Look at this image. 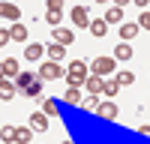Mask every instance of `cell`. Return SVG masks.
I'll list each match as a JSON object with an SVG mask.
<instances>
[{"instance_id":"ba28073f","label":"cell","mask_w":150,"mask_h":144,"mask_svg":"<svg viewBox=\"0 0 150 144\" xmlns=\"http://www.w3.org/2000/svg\"><path fill=\"white\" fill-rule=\"evenodd\" d=\"M0 18H9V21H18L21 18V9L15 3H0Z\"/></svg>"},{"instance_id":"ac0fdd59","label":"cell","mask_w":150,"mask_h":144,"mask_svg":"<svg viewBox=\"0 0 150 144\" xmlns=\"http://www.w3.org/2000/svg\"><path fill=\"white\" fill-rule=\"evenodd\" d=\"M102 21H105V24H117V21H123V9H120V6H111V9L105 12Z\"/></svg>"},{"instance_id":"e0dca14e","label":"cell","mask_w":150,"mask_h":144,"mask_svg":"<svg viewBox=\"0 0 150 144\" xmlns=\"http://www.w3.org/2000/svg\"><path fill=\"white\" fill-rule=\"evenodd\" d=\"M30 135H33V129L18 126V129H15V141H12V144H30Z\"/></svg>"},{"instance_id":"83f0119b","label":"cell","mask_w":150,"mask_h":144,"mask_svg":"<svg viewBox=\"0 0 150 144\" xmlns=\"http://www.w3.org/2000/svg\"><path fill=\"white\" fill-rule=\"evenodd\" d=\"M48 24H54V27H57V24H60V9H48Z\"/></svg>"},{"instance_id":"7c38bea8","label":"cell","mask_w":150,"mask_h":144,"mask_svg":"<svg viewBox=\"0 0 150 144\" xmlns=\"http://www.w3.org/2000/svg\"><path fill=\"white\" fill-rule=\"evenodd\" d=\"M18 72H21L18 60H15V57H6V60H3V75H6V78H15Z\"/></svg>"},{"instance_id":"5bb4252c","label":"cell","mask_w":150,"mask_h":144,"mask_svg":"<svg viewBox=\"0 0 150 144\" xmlns=\"http://www.w3.org/2000/svg\"><path fill=\"white\" fill-rule=\"evenodd\" d=\"M132 57V48H129V42H117V48H114V57L111 60H129Z\"/></svg>"},{"instance_id":"8fae6325","label":"cell","mask_w":150,"mask_h":144,"mask_svg":"<svg viewBox=\"0 0 150 144\" xmlns=\"http://www.w3.org/2000/svg\"><path fill=\"white\" fill-rule=\"evenodd\" d=\"M87 30H90V33L96 36V39H102V36H105V30H108V24H105L102 18H93L90 24H87Z\"/></svg>"},{"instance_id":"603a6c76","label":"cell","mask_w":150,"mask_h":144,"mask_svg":"<svg viewBox=\"0 0 150 144\" xmlns=\"http://www.w3.org/2000/svg\"><path fill=\"white\" fill-rule=\"evenodd\" d=\"M81 99H84V96H81L78 87H69V90H66V102H69V105H78Z\"/></svg>"},{"instance_id":"3957f363","label":"cell","mask_w":150,"mask_h":144,"mask_svg":"<svg viewBox=\"0 0 150 144\" xmlns=\"http://www.w3.org/2000/svg\"><path fill=\"white\" fill-rule=\"evenodd\" d=\"M90 72L96 78H102V75H108V72H114V60H111V57H96L90 63ZM90 72H87V75H90Z\"/></svg>"},{"instance_id":"d4e9b609","label":"cell","mask_w":150,"mask_h":144,"mask_svg":"<svg viewBox=\"0 0 150 144\" xmlns=\"http://www.w3.org/2000/svg\"><path fill=\"white\" fill-rule=\"evenodd\" d=\"M117 93H120V87L114 81H102V96H117Z\"/></svg>"},{"instance_id":"277c9868","label":"cell","mask_w":150,"mask_h":144,"mask_svg":"<svg viewBox=\"0 0 150 144\" xmlns=\"http://www.w3.org/2000/svg\"><path fill=\"white\" fill-rule=\"evenodd\" d=\"M96 114H99V117H105V120H117L120 111H117V105H114V102H99V105H96Z\"/></svg>"},{"instance_id":"4316f807","label":"cell","mask_w":150,"mask_h":144,"mask_svg":"<svg viewBox=\"0 0 150 144\" xmlns=\"http://www.w3.org/2000/svg\"><path fill=\"white\" fill-rule=\"evenodd\" d=\"M96 105H99V99H93V96H90V99H81V102H78V108H84V111H96Z\"/></svg>"},{"instance_id":"d6a6232c","label":"cell","mask_w":150,"mask_h":144,"mask_svg":"<svg viewBox=\"0 0 150 144\" xmlns=\"http://www.w3.org/2000/svg\"><path fill=\"white\" fill-rule=\"evenodd\" d=\"M3 144H6V141H3Z\"/></svg>"},{"instance_id":"30bf717a","label":"cell","mask_w":150,"mask_h":144,"mask_svg":"<svg viewBox=\"0 0 150 144\" xmlns=\"http://www.w3.org/2000/svg\"><path fill=\"white\" fill-rule=\"evenodd\" d=\"M30 129H33V132H45V129H48V117H45L42 111H36V114L30 117Z\"/></svg>"},{"instance_id":"44dd1931","label":"cell","mask_w":150,"mask_h":144,"mask_svg":"<svg viewBox=\"0 0 150 144\" xmlns=\"http://www.w3.org/2000/svg\"><path fill=\"white\" fill-rule=\"evenodd\" d=\"M12 96H15V84H9L3 78V81H0V99H12Z\"/></svg>"},{"instance_id":"d6986e66","label":"cell","mask_w":150,"mask_h":144,"mask_svg":"<svg viewBox=\"0 0 150 144\" xmlns=\"http://www.w3.org/2000/svg\"><path fill=\"white\" fill-rule=\"evenodd\" d=\"M138 33H141V30L135 27V24H123V27H120V39H123V42H129V39H135Z\"/></svg>"},{"instance_id":"5b68a950","label":"cell","mask_w":150,"mask_h":144,"mask_svg":"<svg viewBox=\"0 0 150 144\" xmlns=\"http://www.w3.org/2000/svg\"><path fill=\"white\" fill-rule=\"evenodd\" d=\"M72 39H75V36H72V30L69 27H54V45H72Z\"/></svg>"},{"instance_id":"f546056e","label":"cell","mask_w":150,"mask_h":144,"mask_svg":"<svg viewBox=\"0 0 150 144\" xmlns=\"http://www.w3.org/2000/svg\"><path fill=\"white\" fill-rule=\"evenodd\" d=\"M6 42H9V30H0V48H3Z\"/></svg>"},{"instance_id":"7a4b0ae2","label":"cell","mask_w":150,"mask_h":144,"mask_svg":"<svg viewBox=\"0 0 150 144\" xmlns=\"http://www.w3.org/2000/svg\"><path fill=\"white\" fill-rule=\"evenodd\" d=\"M66 75V69H60V63H45L39 66V81H57V78H63Z\"/></svg>"},{"instance_id":"1f68e13d","label":"cell","mask_w":150,"mask_h":144,"mask_svg":"<svg viewBox=\"0 0 150 144\" xmlns=\"http://www.w3.org/2000/svg\"><path fill=\"white\" fill-rule=\"evenodd\" d=\"M63 144H72V141H63Z\"/></svg>"},{"instance_id":"4fadbf2b","label":"cell","mask_w":150,"mask_h":144,"mask_svg":"<svg viewBox=\"0 0 150 144\" xmlns=\"http://www.w3.org/2000/svg\"><path fill=\"white\" fill-rule=\"evenodd\" d=\"M45 54V45H39V42H30L27 48H24V57H27V60H39Z\"/></svg>"},{"instance_id":"6da1fadb","label":"cell","mask_w":150,"mask_h":144,"mask_svg":"<svg viewBox=\"0 0 150 144\" xmlns=\"http://www.w3.org/2000/svg\"><path fill=\"white\" fill-rule=\"evenodd\" d=\"M63 78H66V84H69V87H81V84L87 81V66L81 63V60H72Z\"/></svg>"},{"instance_id":"4dcf8cb0","label":"cell","mask_w":150,"mask_h":144,"mask_svg":"<svg viewBox=\"0 0 150 144\" xmlns=\"http://www.w3.org/2000/svg\"><path fill=\"white\" fill-rule=\"evenodd\" d=\"M3 78H6V75H3V63H0V81H3Z\"/></svg>"},{"instance_id":"ffe728a7","label":"cell","mask_w":150,"mask_h":144,"mask_svg":"<svg viewBox=\"0 0 150 144\" xmlns=\"http://www.w3.org/2000/svg\"><path fill=\"white\" fill-rule=\"evenodd\" d=\"M42 114H45V117H57V102L42 96Z\"/></svg>"},{"instance_id":"484cf974","label":"cell","mask_w":150,"mask_h":144,"mask_svg":"<svg viewBox=\"0 0 150 144\" xmlns=\"http://www.w3.org/2000/svg\"><path fill=\"white\" fill-rule=\"evenodd\" d=\"M0 138H3L6 144H12V141H15V126H3V129H0Z\"/></svg>"},{"instance_id":"9a60e30c","label":"cell","mask_w":150,"mask_h":144,"mask_svg":"<svg viewBox=\"0 0 150 144\" xmlns=\"http://www.w3.org/2000/svg\"><path fill=\"white\" fill-rule=\"evenodd\" d=\"M63 54H66V48L63 45H48V63H57V60H63Z\"/></svg>"},{"instance_id":"8992f818","label":"cell","mask_w":150,"mask_h":144,"mask_svg":"<svg viewBox=\"0 0 150 144\" xmlns=\"http://www.w3.org/2000/svg\"><path fill=\"white\" fill-rule=\"evenodd\" d=\"M72 24L87 27V24H90V12H87L84 6H72Z\"/></svg>"},{"instance_id":"2e32d148","label":"cell","mask_w":150,"mask_h":144,"mask_svg":"<svg viewBox=\"0 0 150 144\" xmlns=\"http://www.w3.org/2000/svg\"><path fill=\"white\" fill-rule=\"evenodd\" d=\"M9 39L24 42V39H27V27H24V24H12V27H9Z\"/></svg>"},{"instance_id":"7402d4cb","label":"cell","mask_w":150,"mask_h":144,"mask_svg":"<svg viewBox=\"0 0 150 144\" xmlns=\"http://www.w3.org/2000/svg\"><path fill=\"white\" fill-rule=\"evenodd\" d=\"M132 81H135V75H132V72H117V78H114V84H117V87H129Z\"/></svg>"},{"instance_id":"cb8c5ba5","label":"cell","mask_w":150,"mask_h":144,"mask_svg":"<svg viewBox=\"0 0 150 144\" xmlns=\"http://www.w3.org/2000/svg\"><path fill=\"white\" fill-rule=\"evenodd\" d=\"M135 27H138V30H150V12H147V9H141V15H138V21H135Z\"/></svg>"},{"instance_id":"f1b7e54d","label":"cell","mask_w":150,"mask_h":144,"mask_svg":"<svg viewBox=\"0 0 150 144\" xmlns=\"http://www.w3.org/2000/svg\"><path fill=\"white\" fill-rule=\"evenodd\" d=\"M48 9H63V0H48Z\"/></svg>"},{"instance_id":"9c48e42d","label":"cell","mask_w":150,"mask_h":144,"mask_svg":"<svg viewBox=\"0 0 150 144\" xmlns=\"http://www.w3.org/2000/svg\"><path fill=\"white\" fill-rule=\"evenodd\" d=\"M84 87H87V93H90V96H102V78H96V75H87Z\"/></svg>"},{"instance_id":"52a82bcc","label":"cell","mask_w":150,"mask_h":144,"mask_svg":"<svg viewBox=\"0 0 150 144\" xmlns=\"http://www.w3.org/2000/svg\"><path fill=\"white\" fill-rule=\"evenodd\" d=\"M36 78H39L36 72H18V75H15V90H27Z\"/></svg>"}]
</instances>
